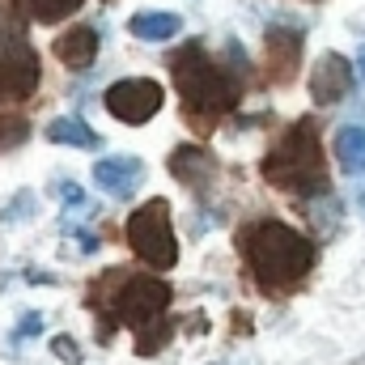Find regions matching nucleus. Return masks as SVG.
Here are the masks:
<instances>
[{
  "label": "nucleus",
  "instance_id": "f257e3e1",
  "mask_svg": "<svg viewBox=\"0 0 365 365\" xmlns=\"http://www.w3.org/2000/svg\"><path fill=\"white\" fill-rule=\"evenodd\" d=\"M242 259L268 293L297 289L314 268V242L284 221H255L242 230Z\"/></svg>",
  "mask_w": 365,
  "mask_h": 365
},
{
  "label": "nucleus",
  "instance_id": "f03ea898",
  "mask_svg": "<svg viewBox=\"0 0 365 365\" xmlns=\"http://www.w3.org/2000/svg\"><path fill=\"white\" fill-rule=\"evenodd\" d=\"M175 86H179V98L191 115L195 128H208L217 123L234 102H238V81L225 77V68L200 47V43H187L179 56H175Z\"/></svg>",
  "mask_w": 365,
  "mask_h": 365
},
{
  "label": "nucleus",
  "instance_id": "7ed1b4c3",
  "mask_svg": "<svg viewBox=\"0 0 365 365\" xmlns=\"http://www.w3.org/2000/svg\"><path fill=\"white\" fill-rule=\"evenodd\" d=\"M264 179L276 191H289V195H327V170H323L314 119H297L276 140L272 153L264 158Z\"/></svg>",
  "mask_w": 365,
  "mask_h": 365
},
{
  "label": "nucleus",
  "instance_id": "20e7f679",
  "mask_svg": "<svg viewBox=\"0 0 365 365\" xmlns=\"http://www.w3.org/2000/svg\"><path fill=\"white\" fill-rule=\"evenodd\" d=\"M128 247L136 251L140 264H149L158 272L175 268L179 242H175V230H170V204L166 200H149L145 208H136L128 217Z\"/></svg>",
  "mask_w": 365,
  "mask_h": 365
},
{
  "label": "nucleus",
  "instance_id": "39448f33",
  "mask_svg": "<svg viewBox=\"0 0 365 365\" xmlns=\"http://www.w3.org/2000/svg\"><path fill=\"white\" fill-rule=\"evenodd\" d=\"M166 306H170V284L158 280V276H128V280L119 284L115 302H110L115 319L128 323V327H136L140 336L153 331V327H162Z\"/></svg>",
  "mask_w": 365,
  "mask_h": 365
},
{
  "label": "nucleus",
  "instance_id": "423d86ee",
  "mask_svg": "<svg viewBox=\"0 0 365 365\" xmlns=\"http://www.w3.org/2000/svg\"><path fill=\"white\" fill-rule=\"evenodd\" d=\"M166 102V90L149 77H123L106 90V110L119 123H149Z\"/></svg>",
  "mask_w": 365,
  "mask_h": 365
},
{
  "label": "nucleus",
  "instance_id": "0eeeda50",
  "mask_svg": "<svg viewBox=\"0 0 365 365\" xmlns=\"http://www.w3.org/2000/svg\"><path fill=\"white\" fill-rule=\"evenodd\" d=\"M38 77H43L38 51L26 38H9L0 47V90L9 93V98H30V93L38 90Z\"/></svg>",
  "mask_w": 365,
  "mask_h": 365
},
{
  "label": "nucleus",
  "instance_id": "6e6552de",
  "mask_svg": "<svg viewBox=\"0 0 365 365\" xmlns=\"http://www.w3.org/2000/svg\"><path fill=\"white\" fill-rule=\"evenodd\" d=\"M349 90H353V64L344 56H336V51L319 56V64L310 73V98L319 106H336V102L349 98Z\"/></svg>",
  "mask_w": 365,
  "mask_h": 365
},
{
  "label": "nucleus",
  "instance_id": "1a4fd4ad",
  "mask_svg": "<svg viewBox=\"0 0 365 365\" xmlns=\"http://www.w3.org/2000/svg\"><path fill=\"white\" fill-rule=\"evenodd\" d=\"M93 182L110 195V200H132L145 182V162L140 158H128V153H115V158H102L93 166Z\"/></svg>",
  "mask_w": 365,
  "mask_h": 365
},
{
  "label": "nucleus",
  "instance_id": "9d476101",
  "mask_svg": "<svg viewBox=\"0 0 365 365\" xmlns=\"http://www.w3.org/2000/svg\"><path fill=\"white\" fill-rule=\"evenodd\" d=\"M297 60H302V34L289 26H272L268 30V38H264V68H268V77L272 81H289L293 77V68H297Z\"/></svg>",
  "mask_w": 365,
  "mask_h": 365
},
{
  "label": "nucleus",
  "instance_id": "9b49d317",
  "mask_svg": "<svg viewBox=\"0 0 365 365\" xmlns=\"http://www.w3.org/2000/svg\"><path fill=\"white\" fill-rule=\"evenodd\" d=\"M170 175L200 191V187H208V182H212L217 162H212V153H208V149H200V145H182V149L170 153Z\"/></svg>",
  "mask_w": 365,
  "mask_h": 365
},
{
  "label": "nucleus",
  "instance_id": "f8f14e48",
  "mask_svg": "<svg viewBox=\"0 0 365 365\" xmlns=\"http://www.w3.org/2000/svg\"><path fill=\"white\" fill-rule=\"evenodd\" d=\"M51 51H56V60L68 64V68H90L93 56H98V30H93V26H73V30H64V34L51 43Z\"/></svg>",
  "mask_w": 365,
  "mask_h": 365
},
{
  "label": "nucleus",
  "instance_id": "ddd939ff",
  "mask_svg": "<svg viewBox=\"0 0 365 365\" xmlns=\"http://www.w3.org/2000/svg\"><path fill=\"white\" fill-rule=\"evenodd\" d=\"M47 140H56V145H73V149H98V145H102V136L93 132L86 119H77V115L51 119V123H47Z\"/></svg>",
  "mask_w": 365,
  "mask_h": 365
},
{
  "label": "nucleus",
  "instance_id": "4468645a",
  "mask_svg": "<svg viewBox=\"0 0 365 365\" xmlns=\"http://www.w3.org/2000/svg\"><path fill=\"white\" fill-rule=\"evenodd\" d=\"M128 30L136 34V38H145V43H166V38H175L182 30L179 13H136L132 21H128Z\"/></svg>",
  "mask_w": 365,
  "mask_h": 365
},
{
  "label": "nucleus",
  "instance_id": "2eb2a0df",
  "mask_svg": "<svg viewBox=\"0 0 365 365\" xmlns=\"http://www.w3.org/2000/svg\"><path fill=\"white\" fill-rule=\"evenodd\" d=\"M336 162L349 175H365V128L361 123H349V128L336 132Z\"/></svg>",
  "mask_w": 365,
  "mask_h": 365
},
{
  "label": "nucleus",
  "instance_id": "dca6fc26",
  "mask_svg": "<svg viewBox=\"0 0 365 365\" xmlns=\"http://www.w3.org/2000/svg\"><path fill=\"white\" fill-rule=\"evenodd\" d=\"M77 9H81V0H30V13H34V21H43V26L64 21V17L77 13Z\"/></svg>",
  "mask_w": 365,
  "mask_h": 365
},
{
  "label": "nucleus",
  "instance_id": "f3484780",
  "mask_svg": "<svg viewBox=\"0 0 365 365\" xmlns=\"http://www.w3.org/2000/svg\"><path fill=\"white\" fill-rule=\"evenodd\" d=\"M30 136V123L21 115H0V149H13Z\"/></svg>",
  "mask_w": 365,
  "mask_h": 365
},
{
  "label": "nucleus",
  "instance_id": "a211bd4d",
  "mask_svg": "<svg viewBox=\"0 0 365 365\" xmlns=\"http://www.w3.org/2000/svg\"><path fill=\"white\" fill-rule=\"evenodd\" d=\"M310 217H314L319 234H331V230H336V217H340V200L323 195V208H319V204H310Z\"/></svg>",
  "mask_w": 365,
  "mask_h": 365
},
{
  "label": "nucleus",
  "instance_id": "6ab92c4d",
  "mask_svg": "<svg viewBox=\"0 0 365 365\" xmlns=\"http://www.w3.org/2000/svg\"><path fill=\"white\" fill-rule=\"evenodd\" d=\"M56 191H60V200H64V208H68L73 217H77V212H90V195H86L77 182H60Z\"/></svg>",
  "mask_w": 365,
  "mask_h": 365
},
{
  "label": "nucleus",
  "instance_id": "aec40b11",
  "mask_svg": "<svg viewBox=\"0 0 365 365\" xmlns=\"http://www.w3.org/2000/svg\"><path fill=\"white\" fill-rule=\"evenodd\" d=\"M51 349H56V357H60V361L81 365V349L73 344V336H56V340H51Z\"/></svg>",
  "mask_w": 365,
  "mask_h": 365
},
{
  "label": "nucleus",
  "instance_id": "412c9836",
  "mask_svg": "<svg viewBox=\"0 0 365 365\" xmlns=\"http://www.w3.org/2000/svg\"><path fill=\"white\" fill-rule=\"evenodd\" d=\"M30 208H34V195H30V191H21V195H17V217H26ZM9 217H13V208H4V212H0V221H9Z\"/></svg>",
  "mask_w": 365,
  "mask_h": 365
},
{
  "label": "nucleus",
  "instance_id": "4be33fe9",
  "mask_svg": "<svg viewBox=\"0 0 365 365\" xmlns=\"http://www.w3.org/2000/svg\"><path fill=\"white\" fill-rule=\"evenodd\" d=\"M30 331H38V314H26V319H21V327L13 331V340H21V336H30Z\"/></svg>",
  "mask_w": 365,
  "mask_h": 365
},
{
  "label": "nucleus",
  "instance_id": "5701e85b",
  "mask_svg": "<svg viewBox=\"0 0 365 365\" xmlns=\"http://www.w3.org/2000/svg\"><path fill=\"white\" fill-rule=\"evenodd\" d=\"M357 77H361V81H365V47H361V51H357Z\"/></svg>",
  "mask_w": 365,
  "mask_h": 365
},
{
  "label": "nucleus",
  "instance_id": "b1692460",
  "mask_svg": "<svg viewBox=\"0 0 365 365\" xmlns=\"http://www.w3.org/2000/svg\"><path fill=\"white\" fill-rule=\"evenodd\" d=\"M357 204H361V212H365V191H361V195H357Z\"/></svg>",
  "mask_w": 365,
  "mask_h": 365
}]
</instances>
